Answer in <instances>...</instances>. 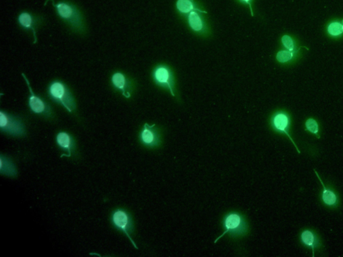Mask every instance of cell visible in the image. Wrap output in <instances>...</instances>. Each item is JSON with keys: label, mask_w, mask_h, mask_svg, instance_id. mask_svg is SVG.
Wrapping results in <instances>:
<instances>
[{"label": "cell", "mask_w": 343, "mask_h": 257, "mask_svg": "<svg viewBox=\"0 0 343 257\" xmlns=\"http://www.w3.org/2000/svg\"><path fill=\"white\" fill-rule=\"evenodd\" d=\"M155 127L156 124H145L139 134V141L148 148H157L162 143L161 133Z\"/></svg>", "instance_id": "obj_10"}, {"label": "cell", "mask_w": 343, "mask_h": 257, "mask_svg": "<svg viewBox=\"0 0 343 257\" xmlns=\"http://www.w3.org/2000/svg\"><path fill=\"white\" fill-rule=\"evenodd\" d=\"M51 1L52 6L55 9V12L58 18L73 32L79 34H84L86 31V21L84 14L79 7L75 3L69 0H46L44 5Z\"/></svg>", "instance_id": "obj_1"}, {"label": "cell", "mask_w": 343, "mask_h": 257, "mask_svg": "<svg viewBox=\"0 0 343 257\" xmlns=\"http://www.w3.org/2000/svg\"><path fill=\"white\" fill-rule=\"evenodd\" d=\"M154 82L160 87L169 90L172 95L176 96V83L173 72L166 64H159L152 71Z\"/></svg>", "instance_id": "obj_7"}, {"label": "cell", "mask_w": 343, "mask_h": 257, "mask_svg": "<svg viewBox=\"0 0 343 257\" xmlns=\"http://www.w3.org/2000/svg\"><path fill=\"white\" fill-rule=\"evenodd\" d=\"M56 144L62 151L65 152L61 157H71L76 149V141L73 136L67 132H60L56 135Z\"/></svg>", "instance_id": "obj_13"}, {"label": "cell", "mask_w": 343, "mask_h": 257, "mask_svg": "<svg viewBox=\"0 0 343 257\" xmlns=\"http://www.w3.org/2000/svg\"><path fill=\"white\" fill-rule=\"evenodd\" d=\"M111 83L113 88L118 90L126 98L131 97V90H132V82L125 74L121 72H116L113 74L111 78Z\"/></svg>", "instance_id": "obj_11"}, {"label": "cell", "mask_w": 343, "mask_h": 257, "mask_svg": "<svg viewBox=\"0 0 343 257\" xmlns=\"http://www.w3.org/2000/svg\"><path fill=\"white\" fill-rule=\"evenodd\" d=\"M239 1H240L241 3H244V4L249 5V7H250V8L251 13H252V16H254V11L252 7V3L253 0H239Z\"/></svg>", "instance_id": "obj_22"}, {"label": "cell", "mask_w": 343, "mask_h": 257, "mask_svg": "<svg viewBox=\"0 0 343 257\" xmlns=\"http://www.w3.org/2000/svg\"><path fill=\"white\" fill-rule=\"evenodd\" d=\"M43 20L42 16L26 10H23L19 13L17 17V22L20 27L26 31L30 30L33 32L34 44L37 43V29L42 24Z\"/></svg>", "instance_id": "obj_9"}, {"label": "cell", "mask_w": 343, "mask_h": 257, "mask_svg": "<svg viewBox=\"0 0 343 257\" xmlns=\"http://www.w3.org/2000/svg\"><path fill=\"white\" fill-rule=\"evenodd\" d=\"M300 241L301 245L306 248L312 249V257H314V249H318L321 246L317 234L312 230H304L300 235Z\"/></svg>", "instance_id": "obj_14"}, {"label": "cell", "mask_w": 343, "mask_h": 257, "mask_svg": "<svg viewBox=\"0 0 343 257\" xmlns=\"http://www.w3.org/2000/svg\"><path fill=\"white\" fill-rule=\"evenodd\" d=\"M176 7L179 14L185 18L190 13L194 11H199L203 14H207V11L200 8L195 0H177Z\"/></svg>", "instance_id": "obj_15"}, {"label": "cell", "mask_w": 343, "mask_h": 257, "mask_svg": "<svg viewBox=\"0 0 343 257\" xmlns=\"http://www.w3.org/2000/svg\"><path fill=\"white\" fill-rule=\"evenodd\" d=\"M0 130L1 133L14 137H24L27 134L21 117L3 110L0 111Z\"/></svg>", "instance_id": "obj_4"}, {"label": "cell", "mask_w": 343, "mask_h": 257, "mask_svg": "<svg viewBox=\"0 0 343 257\" xmlns=\"http://www.w3.org/2000/svg\"><path fill=\"white\" fill-rule=\"evenodd\" d=\"M282 43L283 44L284 48L286 50L290 51H296L299 50L296 46L295 42L292 39V38L288 35H284L282 38Z\"/></svg>", "instance_id": "obj_21"}, {"label": "cell", "mask_w": 343, "mask_h": 257, "mask_svg": "<svg viewBox=\"0 0 343 257\" xmlns=\"http://www.w3.org/2000/svg\"><path fill=\"white\" fill-rule=\"evenodd\" d=\"M203 13L199 11H194L190 13L186 17L188 26L190 29L200 35H207L209 33V27L207 25Z\"/></svg>", "instance_id": "obj_12"}, {"label": "cell", "mask_w": 343, "mask_h": 257, "mask_svg": "<svg viewBox=\"0 0 343 257\" xmlns=\"http://www.w3.org/2000/svg\"><path fill=\"white\" fill-rule=\"evenodd\" d=\"M328 34L331 37L339 38L343 35V20L332 22L327 26Z\"/></svg>", "instance_id": "obj_18"}, {"label": "cell", "mask_w": 343, "mask_h": 257, "mask_svg": "<svg viewBox=\"0 0 343 257\" xmlns=\"http://www.w3.org/2000/svg\"><path fill=\"white\" fill-rule=\"evenodd\" d=\"M49 99L63 106L69 113L76 110V100L69 86L61 80H54L49 83L46 89Z\"/></svg>", "instance_id": "obj_2"}, {"label": "cell", "mask_w": 343, "mask_h": 257, "mask_svg": "<svg viewBox=\"0 0 343 257\" xmlns=\"http://www.w3.org/2000/svg\"><path fill=\"white\" fill-rule=\"evenodd\" d=\"M299 52V50L296 51H290L282 50L279 51L276 55V59L280 63H287L291 61Z\"/></svg>", "instance_id": "obj_19"}, {"label": "cell", "mask_w": 343, "mask_h": 257, "mask_svg": "<svg viewBox=\"0 0 343 257\" xmlns=\"http://www.w3.org/2000/svg\"><path fill=\"white\" fill-rule=\"evenodd\" d=\"M0 173L5 176L15 177L18 175L16 166L9 157L0 155Z\"/></svg>", "instance_id": "obj_17"}, {"label": "cell", "mask_w": 343, "mask_h": 257, "mask_svg": "<svg viewBox=\"0 0 343 257\" xmlns=\"http://www.w3.org/2000/svg\"><path fill=\"white\" fill-rule=\"evenodd\" d=\"M305 130L310 132L311 133L314 134L317 136L318 138H320L318 135V131H319V126H318V122L314 119L310 118L305 123Z\"/></svg>", "instance_id": "obj_20"}, {"label": "cell", "mask_w": 343, "mask_h": 257, "mask_svg": "<svg viewBox=\"0 0 343 257\" xmlns=\"http://www.w3.org/2000/svg\"><path fill=\"white\" fill-rule=\"evenodd\" d=\"M111 221H112L113 226L117 230L125 234L131 243H132L133 247L135 249H138L136 244L131 237V234L134 230V224H133L132 217L130 215V214L125 210L117 209L112 213Z\"/></svg>", "instance_id": "obj_6"}, {"label": "cell", "mask_w": 343, "mask_h": 257, "mask_svg": "<svg viewBox=\"0 0 343 257\" xmlns=\"http://www.w3.org/2000/svg\"><path fill=\"white\" fill-rule=\"evenodd\" d=\"M22 76L25 81L28 89L30 90L28 105L30 111L34 114L44 117L46 119L52 118L53 117V111H52L51 105L42 96L35 93L27 77L24 73H22Z\"/></svg>", "instance_id": "obj_5"}, {"label": "cell", "mask_w": 343, "mask_h": 257, "mask_svg": "<svg viewBox=\"0 0 343 257\" xmlns=\"http://www.w3.org/2000/svg\"><path fill=\"white\" fill-rule=\"evenodd\" d=\"M270 125L271 128L277 133L286 134L295 145L297 152L300 154V151L298 148L297 145L290 135L291 119L288 113L280 111L274 113L270 119Z\"/></svg>", "instance_id": "obj_8"}, {"label": "cell", "mask_w": 343, "mask_h": 257, "mask_svg": "<svg viewBox=\"0 0 343 257\" xmlns=\"http://www.w3.org/2000/svg\"><path fill=\"white\" fill-rule=\"evenodd\" d=\"M221 226L224 232L216 239L214 243L225 234H229L233 239H237L245 237L249 232V225L246 216L238 212H230L224 215L221 220Z\"/></svg>", "instance_id": "obj_3"}, {"label": "cell", "mask_w": 343, "mask_h": 257, "mask_svg": "<svg viewBox=\"0 0 343 257\" xmlns=\"http://www.w3.org/2000/svg\"><path fill=\"white\" fill-rule=\"evenodd\" d=\"M314 171H315L316 176H317L320 183H321L322 186H323V191H322L321 196L322 201L323 202V203L325 204L327 207L331 208L337 207L339 204L338 196H337L336 193L332 190V189L327 188V187L325 186L323 181H322L317 171H316L315 170H314Z\"/></svg>", "instance_id": "obj_16"}]
</instances>
